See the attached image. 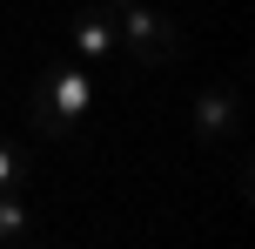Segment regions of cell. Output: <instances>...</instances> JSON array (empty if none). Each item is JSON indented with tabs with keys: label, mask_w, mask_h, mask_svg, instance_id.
<instances>
[{
	"label": "cell",
	"mask_w": 255,
	"mask_h": 249,
	"mask_svg": "<svg viewBox=\"0 0 255 249\" xmlns=\"http://www.w3.org/2000/svg\"><path fill=\"white\" fill-rule=\"evenodd\" d=\"M115 47H121L115 13H108V7H81L74 13V34H67V54H74V61H108Z\"/></svg>",
	"instance_id": "3957f363"
},
{
	"label": "cell",
	"mask_w": 255,
	"mask_h": 249,
	"mask_svg": "<svg viewBox=\"0 0 255 249\" xmlns=\"http://www.w3.org/2000/svg\"><path fill=\"white\" fill-rule=\"evenodd\" d=\"M27 182H34V162H27L13 142H0V189H27Z\"/></svg>",
	"instance_id": "8992f818"
},
{
	"label": "cell",
	"mask_w": 255,
	"mask_h": 249,
	"mask_svg": "<svg viewBox=\"0 0 255 249\" xmlns=\"http://www.w3.org/2000/svg\"><path fill=\"white\" fill-rule=\"evenodd\" d=\"M235 135V88H202L195 94V142L215 148Z\"/></svg>",
	"instance_id": "277c9868"
},
{
	"label": "cell",
	"mask_w": 255,
	"mask_h": 249,
	"mask_svg": "<svg viewBox=\"0 0 255 249\" xmlns=\"http://www.w3.org/2000/svg\"><path fill=\"white\" fill-rule=\"evenodd\" d=\"M108 7H121V0H108Z\"/></svg>",
	"instance_id": "52a82bcc"
},
{
	"label": "cell",
	"mask_w": 255,
	"mask_h": 249,
	"mask_svg": "<svg viewBox=\"0 0 255 249\" xmlns=\"http://www.w3.org/2000/svg\"><path fill=\"white\" fill-rule=\"evenodd\" d=\"M115 34H121V47L134 54L141 67H175L181 61V27L168 20V13H154L148 0H121L115 7Z\"/></svg>",
	"instance_id": "7a4b0ae2"
},
{
	"label": "cell",
	"mask_w": 255,
	"mask_h": 249,
	"mask_svg": "<svg viewBox=\"0 0 255 249\" xmlns=\"http://www.w3.org/2000/svg\"><path fill=\"white\" fill-rule=\"evenodd\" d=\"M94 74H88V61H74V54H54L47 61V74H40V88H34V101H27V115H34V128L40 135H54V142H74L81 135V121L94 115Z\"/></svg>",
	"instance_id": "6da1fadb"
},
{
	"label": "cell",
	"mask_w": 255,
	"mask_h": 249,
	"mask_svg": "<svg viewBox=\"0 0 255 249\" xmlns=\"http://www.w3.org/2000/svg\"><path fill=\"white\" fill-rule=\"evenodd\" d=\"M27 243H40L34 202H27L20 189H0V249H27Z\"/></svg>",
	"instance_id": "5b68a950"
}]
</instances>
